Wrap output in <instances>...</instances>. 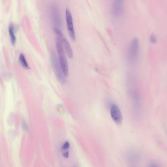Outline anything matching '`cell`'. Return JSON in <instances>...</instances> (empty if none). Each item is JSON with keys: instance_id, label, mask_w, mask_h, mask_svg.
Listing matches in <instances>:
<instances>
[{"instance_id": "cell-11", "label": "cell", "mask_w": 167, "mask_h": 167, "mask_svg": "<svg viewBox=\"0 0 167 167\" xmlns=\"http://www.w3.org/2000/svg\"><path fill=\"white\" fill-rule=\"evenodd\" d=\"M19 60L20 64L23 68L26 69H29V66L28 61H26V58L25 55L23 54H21L19 55Z\"/></svg>"}, {"instance_id": "cell-6", "label": "cell", "mask_w": 167, "mask_h": 167, "mask_svg": "<svg viewBox=\"0 0 167 167\" xmlns=\"http://www.w3.org/2000/svg\"><path fill=\"white\" fill-rule=\"evenodd\" d=\"M110 112L112 120L117 125L121 124L123 121V115L121 111L117 104H112L111 105Z\"/></svg>"}, {"instance_id": "cell-14", "label": "cell", "mask_w": 167, "mask_h": 167, "mask_svg": "<svg viewBox=\"0 0 167 167\" xmlns=\"http://www.w3.org/2000/svg\"><path fill=\"white\" fill-rule=\"evenodd\" d=\"M150 41H151V43H155L156 42L157 38L156 36H155V35H154V34H151V36H150Z\"/></svg>"}, {"instance_id": "cell-8", "label": "cell", "mask_w": 167, "mask_h": 167, "mask_svg": "<svg viewBox=\"0 0 167 167\" xmlns=\"http://www.w3.org/2000/svg\"><path fill=\"white\" fill-rule=\"evenodd\" d=\"M112 12L115 17H119L121 16L123 12V4L121 1L116 0L113 2Z\"/></svg>"}, {"instance_id": "cell-12", "label": "cell", "mask_w": 167, "mask_h": 167, "mask_svg": "<svg viewBox=\"0 0 167 167\" xmlns=\"http://www.w3.org/2000/svg\"><path fill=\"white\" fill-rule=\"evenodd\" d=\"M129 159L131 160L135 161L139 158V154L136 152H132L129 154Z\"/></svg>"}, {"instance_id": "cell-10", "label": "cell", "mask_w": 167, "mask_h": 167, "mask_svg": "<svg viewBox=\"0 0 167 167\" xmlns=\"http://www.w3.org/2000/svg\"><path fill=\"white\" fill-rule=\"evenodd\" d=\"M8 31H9V36L11 39V43L12 45L14 46L16 44V38L15 35L14 28L13 24H10L8 28Z\"/></svg>"}, {"instance_id": "cell-3", "label": "cell", "mask_w": 167, "mask_h": 167, "mask_svg": "<svg viewBox=\"0 0 167 167\" xmlns=\"http://www.w3.org/2000/svg\"><path fill=\"white\" fill-rule=\"evenodd\" d=\"M131 99L136 112L138 113L141 110V98L135 83H132L129 88Z\"/></svg>"}, {"instance_id": "cell-15", "label": "cell", "mask_w": 167, "mask_h": 167, "mask_svg": "<svg viewBox=\"0 0 167 167\" xmlns=\"http://www.w3.org/2000/svg\"><path fill=\"white\" fill-rule=\"evenodd\" d=\"M147 167H160L158 165V164H157L156 163H151L149 165V166H147Z\"/></svg>"}, {"instance_id": "cell-1", "label": "cell", "mask_w": 167, "mask_h": 167, "mask_svg": "<svg viewBox=\"0 0 167 167\" xmlns=\"http://www.w3.org/2000/svg\"><path fill=\"white\" fill-rule=\"evenodd\" d=\"M54 29L56 33V45L58 54L59 63L62 69L64 75L65 76H67L68 75L69 69H68V60L64 51V46L63 44V38L64 36L60 29L56 28V29Z\"/></svg>"}, {"instance_id": "cell-16", "label": "cell", "mask_w": 167, "mask_h": 167, "mask_svg": "<svg viewBox=\"0 0 167 167\" xmlns=\"http://www.w3.org/2000/svg\"><path fill=\"white\" fill-rule=\"evenodd\" d=\"M63 156H64L65 158H68L69 156V152L68 151H65L63 153Z\"/></svg>"}, {"instance_id": "cell-7", "label": "cell", "mask_w": 167, "mask_h": 167, "mask_svg": "<svg viewBox=\"0 0 167 167\" xmlns=\"http://www.w3.org/2000/svg\"><path fill=\"white\" fill-rule=\"evenodd\" d=\"M50 13L54 29H60L61 26V18L59 9L56 5H53L51 6L50 8Z\"/></svg>"}, {"instance_id": "cell-17", "label": "cell", "mask_w": 167, "mask_h": 167, "mask_svg": "<svg viewBox=\"0 0 167 167\" xmlns=\"http://www.w3.org/2000/svg\"></svg>"}, {"instance_id": "cell-9", "label": "cell", "mask_w": 167, "mask_h": 167, "mask_svg": "<svg viewBox=\"0 0 167 167\" xmlns=\"http://www.w3.org/2000/svg\"><path fill=\"white\" fill-rule=\"evenodd\" d=\"M63 44L64 48L65 49V52L67 53V54H68V57H69V58H72L73 55L72 49L69 42L65 37V36L63 38Z\"/></svg>"}, {"instance_id": "cell-2", "label": "cell", "mask_w": 167, "mask_h": 167, "mask_svg": "<svg viewBox=\"0 0 167 167\" xmlns=\"http://www.w3.org/2000/svg\"><path fill=\"white\" fill-rule=\"evenodd\" d=\"M50 60L53 68L54 72L57 79L61 83H65L66 82L65 75H64L62 69L59 63V60L57 58L55 54H54L53 53H51L50 54Z\"/></svg>"}, {"instance_id": "cell-5", "label": "cell", "mask_w": 167, "mask_h": 167, "mask_svg": "<svg viewBox=\"0 0 167 167\" xmlns=\"http://www.w3.org/2000/svg\"><path fill=\"white\" fill-rule=\"evenodd\" d=\"M65 19L69 36L71 39L74 41L76 39V36L73 25V17L69 8H67L65 9Z\"/></svg>"}, {"instance_id": "cell-13", "label": "cell", "mask_w": 167, "mask_h": 167, "mask_svg": "<svg viewBox=\"0 0 167 167\" xmlns=\"http://www.w3.org/2000/svg\"><path fill=\"white\" fill-rule=\"evenodd\" d=\"M69 146H70V144H69V142L67 141V142H65V143L63 144V146L62 147V150L63 151L67 150L69 149Z\"/></svg>"}, {"instance_id": "cell-4", "label": "cell", "mask_w": 167, "mask_h": 167, "mask_svg": "<svg viewBox=\"0 0 167 167\" xmlns=\"http://www.w3.org/2000/svg\"><path fill=\"white\" fill-rule=\"evenodd\" d=\"M139 42L136 37L131 40L129 48V57L131 61H135L138 57Z\"/></svg>"}]
</instances>
